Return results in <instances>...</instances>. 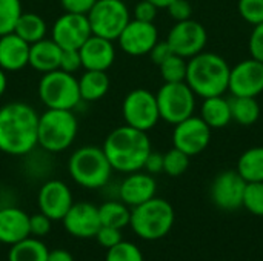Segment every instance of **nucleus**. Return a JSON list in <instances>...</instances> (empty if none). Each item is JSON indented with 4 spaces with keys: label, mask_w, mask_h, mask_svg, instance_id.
I'll return each mask as SVG.
<instances>
[{
    "label": "nucleus",
    "mask_w": 263,
    "mask_h": 261,
    "mask_svg": "<svg viewBox=\"0 0 263 261\" xmlns=\"http://www.w3.org/2000/svg\"><path fill=\"white\" fill-rule=\"evenodd\" d=\"M200 117L211 129H220L228 126L231 118V108L230 100L223 95L208 97L202 103Z\"/></svg>",
    "instance_id": "nucleus-24"
},
{
    "label": "nucleus",
    "mask_w": 263,
    "mask_h": 261,
    "mask_svg": "<svg viewBox=\"0 0 263 261\" xmlns=\"http://www.w3.org/2000/svg\"><path fill=\"white\" fill-rule=\"evenodd\" d=\"M228 89L231 95L257 97L263 92V63L256 58H247L231 68Z\"/></svg>",
    "instance_id": "nucleus-14"
},
{
    "label": "nucleus",
    "mask_w": 263,
    "mask_h": 261,
    "mask_svg": "<svg viewBox=\"0 0 263 261\" xmlns=\"http://www.w3.org/2000/svg\"><path fill=\"white\" fill-rule=\"evenodd\" d=\"M143 169H145L148 174H151V175H153V174L163 172V155L159 154V152L151 151L149 155H148L146 160H145Z\"/></svg>",
    "instance_id": "nucleus-45"
},
{
    "label": "nucleus",
    "mask_w": 263,
    "mask_h": 261,
    "mask_svg": "<svg viewBox=\"0 0 263 261\" xmlns=\"http://www.w3.org/2000/svg\"><path fill=\"white\" fill-rule=\"evenodd\" d=\"M111 168L119 172L131 174L143 169L149 155L151 140L145 131H139L128 125L111 131L102 146Z\"/></svg>",
    "instance_id": "nucleus-2"
},
{
    "label": "nucleus",
    "mask_w": 263,
    "mask_h": 261,
    "mask_svg": "<svg viewBox=\"0 0 263 261\" xmlns=\"http://www.w3.org/2000/svg\"><path fill=\"white\" fill-rule=\"evenodd\" d=\"M6 86H8V78H6V74H5V71L0 68V97L5 94V91H6Z\"/></svg>",
    "instance_id": "nucleus-47"
},
{
    "label": "nucleus",
    "mask_w": 263,
    "mask_h": 261,
    "mask_svg": "<svg viewBox=\"0 0 263 261\" xmlns=\"http://www.w3.org/2000/svg\"><path fill=\"white\" fill-rule=\"evenodd\" d=\"M82 68L86 71H106L116 60V48L112 40L91 35L79 49Z\"/></svg>",
    "instance_id": "nucleus-19"
},
{
    "label": "nucleus",
    "mask_w": 263,
    "mask_h": 261,
    "mask_svg": "<svg viewBox=\"0 0 263 261\" xmlns=\"http://www.w3.org/2000/svg\"><path fill=\"white\" fill-rule=\"evenodd\" d=\"M63 226L68 234L77 238H91L96 237L99 229L102 228L99 208L92 203L80 202L72 203L66 215L63 217Z\"/></svg>",
    "instance_id": "nucleus-18"
},
{
    "label": "nucleus",
    "mask_w": 263,
    "mask_h": 261,
    "mask_svg": "<svg viewBox=\"0 0 263 261\" xmlns=\"http://www.w3.org/2000/svg\"><path fill=\"white\" fill-rule=\"evenodd\" d=\"M231 68L223 57L214 52H199L186 66V85L199 97L223 95L228 89Z\"/></svg>",
    "instance_id": "nucleus-3"
},
{
    "label": "nucleus",
    "mask_w": 263,
    "mask_h": 261,
    "mask_svg": "<svg viewBox=\"0 0 263 261\" xmlns=\"http://www.w3.org/2000/svg\"><path fill=\"white\" fill-rule=\"evenodd\" d=\"M211 140V128L203 122L202 117L191 115L180 123L174 125L173 146L180 149L190 157L203 152Z\"/></svg>",
    "instance_id": "nucleus-12"
},
{
    "label": "nucleus",
    "mask_w": 263,
    "mask_h": 261,
    "mask_svg": "<svg viewBox=\"0 0 263 261\" xmlns=\"http://www.w3.org/2000/svg\"><path fill=\"white\" fill-rule=\"evenodd\" d=\"M94 35L117 40L129 23V9L123 0H97L86 14Z\"/></svg>",
    "instance_id": "nucleus-8"
},
{
    "label": "nucleus",
    "mask_w": 263,
    "mask_h": 261,
    "mask_svg": "<svg viewBox=\"0 0 263 261\" xmlns=\"http://www.w3.org/2000/svg\"><path fill=\"white\" fill-rule=\"evenodd\" d=\"M46 261H74V257L71 255V252L65 249H54L48 252Z\"/></svg>",
    "instance_id": "nucleus-46"
},
{
    "label": "nucleus",
    "mask_w": 263,
    "mask_h": 261,
    "mask_svg": "<svg viewBox=\"0 0 263 261\" xmlns=\"http://www.w3.org/2000/svg\"><path fill=\"white\" fill-rule=\"evenodd\" d=\"M186 66H188L186 58L177 54H171L162 65H159V69L165 83H176V82H185Z\"/></svg>",
    "instance_id": "nucleus-31"
},
{
    "label": "nucleus",
    "mask_w": 263,
    "mask_h": 261,
    "mask_svg": "<svg viewBox=\"0 0 263 261\" xmlns=\"http://www.w3.org/2000/svg\"><path fill=\"white\" fill-rule=\"evenodd\" d=\"M160 118L170 125H177L182 120L194 115L196 94L186 82L163 83L156 94Z\"/></svg>",
    "instance_id": "nucleus-9"
},
{
    "label": "nucleus",
    "mask_w": 263,
    "mask_h": 261,
    "mask_svg": "<svg viewBox=\"0 0 263 261\" xmlns=\"http://www.w3.org/2000/svg\"><path fill=\"white\" fill-rule=\"evenodd\" d=\"M51 223H52V220L42 212L29 215V232H31V235L45 237L51 231Z\"/></svg>",
    "instance_id": "nucleus-38"
},
{
    "label": "nucleus",
    "mask_w": 263,
    "mask_h": 261,
    "mask_svg": "<svg viewBox=\"0 0 263 261\" xmlns=\"http://www.w3.org/2000/svg\"><path fill=\"white\" fill-rule=\"evenodd\" d=\"M62 48L52 38H42L29 46V62L28 65L42 72H51L60 68Z\"/></svg>",
    "instance_id": "nucleus-23"
},
{
    "label": "nucleus",
    "mask_w": 263,
    "mask_h": 261,
    "mask_svg": "<svg viewBox=\"0 0 263 261\" xmlns=\"http://www.w3.org/2000/svg\"><path fill=\"white\" fill-rule=\"evenodd\" d=\"M92 35L88 17L85 14H62L52 25L51 38L62 49H80V46Z\"/></svg>",
    "instance_id": "nucleus-13"
},
{
    "label": "nucleus",
    "mask_w": 263,
    "mask_h": 261,
    "mask_svg": "<svg viewBox=\"0 0 263 261\" xmlns=\"http://www.w3.org/2000/svg\"><path fill=\"white\" fill-rule=\"evenodd\" d=\"M109 77L106 71H85L79 78L80 97L85 102H97L109 91Z\"/></svg>",
    "instance_id": "nucleus-25"
},
{
    "label": "nucleus",
    "mask_w": 263,
    "mask_h": 261,
    "mask_svg": "<svg viewBox=\"0 0 263 261\" xmlns=\"http://www.w3.org/2000/svg\"><path fill=\"white\" fill-rule=\"evenodd\" d=\"M174 225V209L163 200L153 197L151 200L134 206L131 211L129 226L136 235L143 240L163 238Z\"/></svg>",
    "instance_id": "nucleus-6"
},
{
    "label": "nucleus",
    "mask_w": 263,
    "mask_h": 261,
    "mask_svg": "<svg viewBox=\"0 0 263 261\" xmlns=\"http://www.w3.org/2000/svg\"><path fill=\"white\" fill-rule=\"evenodd\" d=\"M79 131V123L72 111L68 109H46L39 115L37 140L39 146L48 152L57 154L68 149Z\"/></svg>",
    "instance_id": "nucleus-5"
},
{
    "label": "nucleus",
    "mask_w": 263,
    "mask_h": 261,
    "mask_svg": "<svg viewBox=\"0 0 263 261\" xmlns=\"http://www.w3.org/2000/svg\"><path fill=\"white\" fill-rule=\"evenodd\" d=\"M166 42L174 54L183 58H191L205 49L208 34L202 23L188 18L183 22H176L166 37Z\"/></svg>",
    "instance_id": "nucleus-11"
},
{
    "label": "nucleus",
    "mask_w": 263,
    "mask_h": 261,
    "mask_svg": "<svg viewBox=\"0 0 263 261\" xmlns=\"http://www.w3.org/2000/svg\"><path fill=\"white\" fill-rule=\"evenodd\" d=\"M31 235L29 215L18 208L0 209V243L15 245Z\"/></svg>",
    "instance_id": "nucleus-21"
},
{
    "label": "nucleus",
    "mask_w": 263,
    "mask_h": 261,
    "mask_svg": "<svg viewBox=\"0 0 263 261\" xmlns=\"http://www.w3.org/2000/svg\"><path fill=\"white\" fill-rule=\"evenodd\" d=\"M29 43L20 38L15 32L0 37V68L3 71H20L29 62Z\"/></svg>",
    "instance_id": "nucleus-22"
},
{
    "label": "nucleus",
    "mask_w": 263,
    "mask_h": 261,
    "mask_svg": "<svg viewBox=\"0 0 263 261\" xmlns=\"http://www.w3.org/2000/svg\"><path fill=\"white\" fill-rule=\"evenodd\" d=\"M247 182L237 171L220 172L211 185V200L223 211H236L242 208Z\"/></svg>",
    "instance_id": "nucleus-15"
},
{
    "label": "nucleus",
    "mask_w": 263,
    "mask_h": 261,
    "mask_svg": "<svg viewBox=\"0 0 263 261\" xmlns=\"http://www.w3.org/2000/svg\"><path fill=\"white\" fill-rule=\"evenodd\" d=\"M166 9L176 22L188 20L191 18V14H193V6L190 5L188 0H173Z\"/></svg>",
    "instance_id": "nucleus-40"
},
{
    "label": "nucleus",
    "mask_w": 263,
    "mask_h": 261,
    "mask_svg": "<svg viewBox=\"0 0 263 261\" xmlns=\"http://www.w3.org/2000/svg\"><path fill=\"white\" fill-rule=\"evenodd\" d=\"M190 166V155L182 152L180 149L174 148L163 154V172L170 177H179L186 172Z\"/></svg>",
    "instance_id": "nucleus-33"
},
{
    "label": "nucleus",
    "mask_w": 263,
    "mask_h": 261,
    "mask_svg": "<svg viewBox=\"0 0 263 261\" xmlns=\"http://www.w3.org/2000/svg\"><path fill=\"white\" fill-rule=\"evenodd\" d=\"M171 54H174L173 52V49L170 48V45H168V42L165 40V42H157L156 45H154V48L149 51V57H151V60H153V63L154 65H162Z\"/></svg>",
    "instance_id": "nucleus-44"
},
{
    "label": "nucleus",
    "mask_w": 263,
    "mask_h": 261,
    "mask_svg": "<svg viewBox=\"0 0 263 261\" xmlns=\"http://www.w3.org/2000/svg\"><path fill=\"white\" fill-rule=\"evenodd\" d=\"M157 6L148 0H140L134 6V18L140 22H151L154 23V18L157 15Z\"/></svg>",
    "instance_id": "nucleus-42"
},
{
    "label": "nucleus",
    "mask_w": 263,
    "mask_h": 261,
    "mask_svg": "<svg viewBox=\"0 0 263 261\" xmlns=\"http://www.w3.org/2000/svg\"><path fill=\"white\" fill-rule=\"evenodd\" d=\"M48 248L37 238H25L11 246L8 261H46Z\"/></svg>",
    "instance_id": "nucleus-29"
},
{
    "label": "nucleus",
    "mask_w": 263,
    "mask_h": 261,
    "mask_svg": "<svg viewBox=\"0 0 263 261\" xmlns=\"http://www.w3.org/2000/svg\"><path fill=\"white\" fill-rule=\"evenodd\" d=\"M151 3H154L157 8H168V5L173 2V0H148Z\"/></svg>",
    "instance_id": "nucleus-48"
},
{
    "label": "nucleus",
    "mask_w": 263,
    "mask_h": 261,
    "mask_svg": "<svg viewBox=\"0 0 263 261\" xmlns=\"http://www.w3.org/2000/svg\"><path fill=\"white\" fill-rule=\"evenodd\" d=\"M231 118L239 125L250 126L254 125L260 117V106L256 97H237L231 95L230 98Z\"/></svg>",
    "instance_id": "nucleus-28"
},
{
    "label": "nucleus",
    "mask_w": 263,
    "mask_h": 261,
    "mask_svg": "<svg viewBox=\"0 0 263 261\" xmlns=\"http://www.w3.org/2000/svg\"><path fill=\"white\" fill-rule=\"evenodd\" d=\"M112 171L103 149L92 145L76 149L68 162L71 178L86 189L103 188L109 182Z\"/></svg>",
    "instance_id": "nucleus-4"
},
{
    "label": "nucleus",
    "mask_w": 263,
    "mask_h": 261,
    "mask_svg": "<svg viewBox=\"0 0 263 261\" xmlns=\"http://www.w3.org/2000/svg\"><path fill=\"white\" fill-rule=\"evenodd\" d=\"M82 68V58L79 49H62V57H60V68L65 72L74 74Z\"/></svg>",
    "instance_id": "nucleus-37"
},
{
    "label": "nucleus",
    "mask_w": 263,
    "mask_h": 261,
    "mask_svg": "<svg viewBox=\"0 0 263 261\" xmlns=\"http://www.w3.org/2000/svg\"><path fill=\"white\" fill-rule=\"evenodd\" d=\"M96 238H97L100 246L109 249V248H112L122 242V232H120V229H116V228L102 226L99 229V232L96 234Z\"/></svg>",
    "instance_id": "nucleus-39"
},
{
    "label": "nucleus",
    "mask_w": 263,
    "mask_h": 261,
    "mask_svg": "<svg viewBox=\"0 0 263 261\" xmlns=\"http://www.w3.org/2000/svg\"><path fill=\"white\" fill-rule=\"evenodd\" d=\"M242 206L251 214L263 217V182L247 183Z\"/></svg>",
    "instance_id": "nucleus-34"
},
{
    "label": "nucleus",
    "mask_w": 263,
    "mask_h": 261,
    "mask_svg": "<svg viewBox=\"0 0 263 261\" xmlns=\"http://www.w3.org/2000/svg\"><path fill=\"white\" fill-rule=\"evenodd\" d=\"M39 97L48 109H68L72 111L80 102L79 80L74 74L55 69L43 74L39 82Z\"/></svg>",
    "instance_id": "nucleus-7"
},
{
    "label": "nucleus",
    "mask_w": 263,
    "mask_h": 261,
    "mask_svg": "<svg viewBox=\"0 0 263 261\" xmlns=\"http://www.w3.org/2000/svg\"><path fill=\"white\" fill-rule=\"evenodd\" d=\"M236 171L247 183L263 182V146L247 149L240 155Z\"/></svg>",
    "instance_id": "nucleus-27"
},
{
    "label": "nucleus",
    "mask_w": 263,
    "mask_h": 261,
    "mask_svg": "<svg viewBox=\"0 0 263 261\" xmlns=\"http://www.w3.org/2000/svg\"><path fill=\"white\" fill-rule=\"evenodd\" d=\"M122 114L128 126L148 132L160 120L156 94L143 88L131 91L123 100Z\"/></svg>",
    "instance_id": "nucleus-10"
},
{
    "label": "nucleus",
    "mask_w": 263,
    "mask_h": 261,
    "mask_svg": "<svg viewBox=\"0 0 263 261\" xmlns=\"http://www.w3.org/2000/svg\"><path fill=\"white\" fill-rule=\"evenodd\" d=\"M157 185L151 174H145L140 171L131 172L120 185L119 195L120 200L128 206H139L153 197H156Z\"/></svg>",
    "instance_id": "nucleus-20"
},
{
    "label": "nucleus",
    "mask_w": 263,
    "mask_h": 261,
    "mask_svg": "<svg viewBox=\"0 0 263 261\" xmlns=\"http://www.w3.org/2000/svg\"><path fill=\"white\" fill-rule=\"evenodd\" d=\"M105 261H143L142 251L129 242H120L108 249Z\"/></svg>",
    "instance_id": "nucleus-35"
},
{
    "label": "nucleus",
    "mask_w": 263,
    "mask_h": 261,
    "mask_svg": "<svg viewBox=\"0 0 263 261\" xmlns=\"http://www.w3.org/2000/svg\"><path fill=\"white\" fill-rule=\"evenodd\" d=\"M23 12L20 0H0V37L14 32L15 23Z\"/></svg>",
    "instance_id": "nucleus-32"
},
{
    "label": "nucleus",
    "mask_w": 263,
    "mask_h": 261,
    "mask_svg": "<svg viewBox=\"0 0 263 261\" xmlns=\"http://www.w3.org/2000/svg\"><path fill=\"white\" fill-rule=\"evenodd\" d=\"M99 217L102 226H109L116 229H123L129 225L131 211L123 202H105L99 206Z\"/></svg>",
    "instance_id": "nucleus-30"
},
{
    "label": "nucleus",
    "mask_w": 263,
    "mask_h": 261,
    "mask_svg": "<svg viewBox=\"0 0 263 261\" xmlns=\"http://www.w3.org/2000/svg\"><path fill=\"white\" fill-rule=\"evenodd\" d=\"M239 12L245 22L256 26L263 22V0H239Z\"/></svg>",
    "instance_id": "nucleus-36"
},
{
    "label": "nucleus",
    "mask_w": 263,
    "mask_h": 261,
    "mask_svg": "<svg viewBox=\"0 0 263 261\" xmlns=\"http://www.w3.org/2000/svg\"><path fill=\"white\" fill-rule=\"evenodd\" d=\"M97 0H60V6L65 12L72 14H88Z\"/></svg>",
    "instance_id": "nucleus-43"
},
{
    "label": "nucleus",
    "mask_w": 263,
    "mask_h": 261,
    "mask_svg": "<svg viewBox=\"0 0 263 261\" xmlns=\"http://www.w3.org/2000/svg\"><path fill=\"white\" fill-rule=\"evenodd\" d=\"M248 46H250L251 57L263 63V22L254 26Z\"/></svg>",
    "instance_id": "nucleus-41"
},
{
    "label": "nucleus",
    "mask_w": 263,
    "mask_h": 261,
    "mask_svg": "<svg viewBox=\"0 0 263 261\" xmlns=\"http://www.w3.org/2000/svg\"><path fill=\"white\" fill-rule=\"evenodd\" d=\"M39 114L23 102L6 103L0 108V151L20 157L29 154L37 145Z\"/></svg>",
    "instance_id": "nucleus-1"
},
{
    "label": "nucleus",
    "mask_w": 263,
    "mask_h": 261,
    "mask_svg": "<svg viewBox=\"0 0 263 261\" xmlns=\"http://www.w3.org/2000/svg\"><path fill=\"white\" fill-rule=\"evenodd\" d=\"M37 203L42 214L49 217L52 222H57L63 220L74 202L66 183L60 180H49L40 188Z\"/></svg>",
    "instance_id": "nucleus-17"
},
{
    "label": "nucleus",
    "mask_w": 263,
    "mask_h": 261,
    "mask_svg": "<svg viewBox=\"0 0 263 261\" xmlns=\"http://www.w3.org/2000/svg\"><path fill=\"white\" fill-rule=\"evenodd\" d=\"M123 52L133 57L149 54L154 45L159 42V31L151 22L129 20L122 34L117 38Z\"/></svg>",
    "instance_id": "nucleus-16"
},
{
    "label": "nucleus",
    "mask_w": 263,
    "mask_h": 261,
    "mask_svg": "<svg viewBox=\"0 0 263 261\" xmlns=\"http://www.w3.org/2000/svg\"><path fill=\"white\" fill-rule=\"evenodd\" d=\"M14 32L23 38L26 43L32 45L42 38L46 37V32H48V26H46V22L35 12H22L17 23H15V28H14Z\"/></svg>",
    "instance_id": "nucleus-26"
}]
</instances>
